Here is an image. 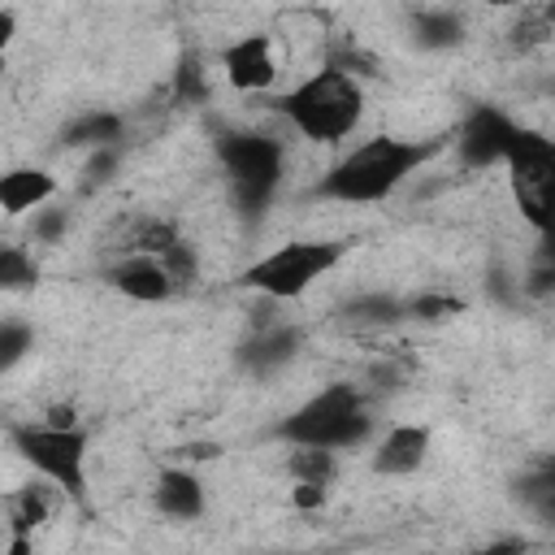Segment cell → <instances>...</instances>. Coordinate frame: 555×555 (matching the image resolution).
Returning <instances> with one entry per match:
<instances>
[{"instance_id":"28","label":"cell","mask_w":555,"mask_h":555,"mask_svg":"<svg viewBox=\"0 0 555 555\" xmlns=\"http://www.w3.org/2000/svg\"><path fill=\"white\" fill-rule=\"evenodd\" d=\"M494 4H499V0H494Z\"/></svg>"},{"instance_id":"3","label":"cell","mask_w":555,"mask_h":555,"mask_svg":"<svg viewBox=\"0 0 555 555\" xmlns=\"http://www.w3.org/2000/svg\"><path fill=\"white\" fill-rule=\"evenodd\" d=\"M273 434H278L286 447L351 451V447L369 442V434H373V412H369V399L360 395V386H351V382H330V386H321L312 399H304L295 412H286V421H278Z\"/></svg>"},{"instance_id":"24","label":"cell","mask_w":555,"mask_h":555,"mask_svg":"<svg viewBox=\"0 0 555 555\" xmlns=\"http://www.w3.org/2000/svg\"><path fill=\"white\" fill-rule=\"evenodd\" d=\"M69 225V212L65 208H35V243H56Z\"/></svg>"},{"instance_id":"11","label":"cell","mask_w":555,"mask_h":555,"mask_svg":"<svg viewBox=\"0 0 555 555\" xmlns=\"http://www.w3.org/2000/svg\"><path fill=\"white\" fill-rule=\"evenodd\" d=\"M429 442H434V434H429V425H421V421H399V425H390V429L377 438V447H373V473H377V477H412V473L429 460Z\"/></svg>"},{"instance_id":"19","label":"cell","mask_w":555,"mask_h":555,"mask_svg":"<svg viewBox=\"0 0 555 555\" xmlns=\"http://www.w3.org/2000/svg\"><path fill=\"white\" fill-rule=\"evenodd\" d=\"M286 473H291V481L334 486V477H338V451H325V447H291Z\"/></svg>"},{"instance_id":"18","label":"cell","mask_w":555,"mask_h":555,"mask_svg":"<svg viewBox=\"0 0 555 555\" xmlns=\"http://www.w3.org/2000/svg\"><path fill=\"white\" fill-rule=\"evenodd\" d=\"M412 39L429 52H442V48H455L464 39V22L451 9H421L412 17Z\"/></svg>"},{"instance_id":"21","label":"cell","mask_w":555,"mask_h":555,"mask_svg":"<svg viewBox=\"0 0 555 555\" xmlns=\"http://www.w3.org/2000/svg\"><path fill=\"white\" fill-rule=\"evenodd\" d=\"M39 282V260L26 243H0V291H26Z\"/></svg>"},{"instance_id":"2","label":"cell","mask_w":555,"mask_h":555,"mask_svg":"<svg viewBox=\"0 0 555 555\" xmlns=\"http://www.w3.org/2000/svg\"><path fill=\"white\" fill-rule=\"evenodd\" d=\"M273 108L286 117V126L312 143H343L356 134L364 117V82L343 65H321L295 87H286Z\"/></svg>"},{"instance_id":"27","label":"cell","mask_w":555,"mask_h":555,"mask_svg":"<svg viewBox=\"0 0 555 555\" xmlns=\"http://www.w3.org/2000/svg\"><path fill=\"white\" fill-rule=\"evenodd\" d=\"M0 74H4V52H0Z\"/></svg>"},{"instance_id":"17","label":"cell","mask_w":555,"mask_h":555,"mask_svg":"<svg viewBox=\"0 0 555 555\" xmlns=\"http://www.w3.org/2000/svg\"><path fill=\"white\" fill-rule=\"evenodd\" d=\"M403 317V304L395 295H382V291H364V295H351L343 304V325L351 330H386Z\"/></svg>"},{"instance_id":"15","label":"cell","mask_w":555,"mask_h":555,"mask_svg":"<svg viewBox=\"0 0 555 555\" xmlns=\"http://www.w3.org/2000/svg\"><path fill=\"white\" fill-rule=\"evenodd\" d=\"M52 481L48 486H39V481H30V486H17L13 494H9V529H13V555H26L30 551V538H35V529L39 525H48V516H52Z\"/></svg>"},{"instance_id":"7","label":"cell","mask_w":555,"mask_h":555,"mask_svg":"<svg viewBox=\"0 0 555 555\" xmlns=\"http://www.w3.org/2000/svg\"><path fill=\"white\" fill-rule=\"evenodd\" d=\"M217 160H221L225 178L234 182V199L247 212H264L282 182V143L273 134L234 130V134L217 139Z\"/></svg>"},{"instance_id":"5","label":"cell","mask_w":555,"mask_h":555,"mask_svg":"<svg viewBox=\"0 0 555 555\" xmlns=\"http://www.w3.org/2000/svg\"><path fill=\"white\" fill-rule=\"evenodd\" d=\"M347 256V243H330V238H295L282 243L273 251H264L260 260H251L243 269V286L273 299V304H291L299 299L308 286H317L330 269H338Z\"/></svg>"},{"instance_id":"16","label":"cell","mask_w":555,"mask_h":555,"mask_svg":"<svg viewBox=\"0 0 555 555\" xmlns=\"http://www.w3.org/2000/svg\"><path fill=\"white\" fill-rule=\"evenodd\" d=\"M121 134H126V121H121L117 113H108V108L78 113V117L65 126V143H69V147H91V152L121 143Z\"/></svg>"},{"instance_id":"14","label":"cell","mask_w":555,"mask_h":555,"mask_svg":"<svg viewBox=\"0 0 555 555\" xmlns=\"http://www.w3.org/2000/svg\"><path fill=\"white\" fill-rule=\"evenodd\" d=\"M56 191L61 186H56V178L48 169H39V165H13V169L0 173V212L4 217H26V212L52 204Z\"/></svg>"},{"instance_id":"20","label":"cell","mask_w":555,"mask_h":555,"mask_svg":"<svg viewBox=\"0 0 555 555\" xmlns=\"http://www.w3.org/2000/svg\"><path fill=\"white\" fill-rule=\"evenodd\" d=\"M182 234H178V225L173 221H165V217H134L130 225H126V234H121V251H152V256H160L169 243H178Z\"/></svg>"},{"instance_id":"12","label":"cell","mask_w":555,"mask_h":555,"mask_svg":"<svg viewBox=\"0 0 555 555\" xmlns=\"http://www.w3.org/2000/svg\"><path fill=\"white\" fill-rule=\"evenodd\" d=\"M299 347H304V334H299L295 325L269 321V325H256V330H251V338H247L243 351H238V364H243L247 373L264 377V373H278L282 364H291V360L299 356Z\"/></svg>"},{"instance_id":"26","label":"cell","mask_w":555,"mask_h":555,"mask_svg":"<svg viewBox=\"0 0 555 555\" xmlns=\"http://www.w3.org/2000/svg\"><path fill=\"white\" fill-rule=\"evenodd\" d=\"M13 35H17V13L13 9H0V52L13 43Z\"/></svg>"},{"instance_id":"13","label":"cell","mask_w":555,"mask_h":555,"mask_svg":"<svg viewBox=\"0 0 555 555\" xmlns=\"http://www.w3.org/2000/svg\"><path fill=\"white\" fill-rule=\"evenodd\" d=\"M152 503H156V512L169 516V520H199L204 507H208V490H204V481H199L191 468L169 464V468H160L156 481H152Z\"/></svg>"},{"instance_id":"25","label":"cell","mask_w":555,"mask_h":555,"mask_svg":"<svg viewBox=\"0 0 555 555\" xmlns=\"http://www.w3.org/2000/svg\"><path fill=\"white\" fill-rule=\"evenodd\" d=\"M325 499H330V486H312V481H295V486H291L295 512H321Z\"/></svg>"},{"instance_id":"4","label":"cell","mask_w":555,"mask_h":555,"mask_svg":"<svg viewBox=\"0 0 555 555\" xmlns=\"http://www.w3.org/2000/svg\"><path fill=\"white\" fill-rule=\"evenodd\" d=\"M13 438V451L43 477L52 481L65 499L74 503H87V455H91V434L69 421V425H56V421H22L9 429Z\"/></svg>"},{"instance_id":"9","label":"cell","mask_w":555,"mask_h":555,"mask_svg":"<svg viewBox=\"0 0 555 555\" xmlns=\"http://www.w3.org/2000/svg\"><path fill=\"white\" fill-rule=\"evenodd\" d=\"M512 134H516V121L503 108L481 104L464 117V126L455 134V152L468 169H490V165H503V152H507Z\"/></svg>"},{"instance_id":"1","label":"cell","mask_w":555,"mask_h":555,"mask_svg":"<svg viewBox=\"0 0 555 555\" xmlns=\"http://www.w3.org/2000/svg\"><path fill=\"white\" fill-rule=\"evenodd\" d=\"M438 139H403V134H373L356 147H347V156H338L321 182L312 186L317 199H334V204H382L390 199L425 160L438 156Z\"/></svg>"},{"instance_id":"22","label":"cell","mask_w":555,"mask_h":555,"mask_svg":"<svg viewBox=\"0 0 555 555\" xmlns=\"http://www.w3.org/2000/svg\"><path fill=\"white\" fill-rule=\"evenodd\" d=\"M30 347H35V330L26 321L4 317L0 321V373H9L13 364H22L30 356Z\"/></svg>"},{"instance_id":"23","label":"cell","mask_w":555,"mask_h":555,"mask_svg":"<svg viewBox=\"0 0 555 555\" xmlns=\"http://www.w3.org/2000/svg\"><path fill=\"white\" fill-rule=\"evenodd\" d=\"M464 312V299H455V295H434V291H425V295H412L408 304H403V317H416V321H447V317H460Z\"/></svg>"},{"instance_id":"10","label":"cell","mask_w":555,"mask_h":555,"mask_svg":"<svg viewBox=\"0 0 555 555\" xmlns=\"http://www.w3.org/2000/svg\"><path fill=\"white\" fill-rule=\"evenodd\" d=\"M108 286L134 304H165L178 295V282L169 278L165 260L152 251H121L108 269Z\"/></svg>"},{"instance_id":"6","label":"cell","mask_w":555,"mask_h":555,"mask_svg":"<svg viewBox=\"0 0 555 555\" xmlns=\"http://www.w3.org/2000/svg\"><path fill=\"white\" fill-rule=\"evenodd\" d=\"M507 178H512V199L520 217L546 238L551 234V208H555V143L538 130L516 126L507 152H503Z\"/></svg>"},{"instance_id":"8","label":"cell","mask_w":555,"mask_h":555,"mask_svg":"<svg viewBox=\"0 0 555 555\" xmlns=\"http://www.w3.org/2000/svg\"><path fill=\"white\" fill-rule=\"evenodd\" d=\"M221 74H225V82H230L234 91H243V95L273 91V87H278V74H282L278 52H273V35L251 30V35H238L234 43H225V48H221Z\"/></svg>"}]
</instances>
